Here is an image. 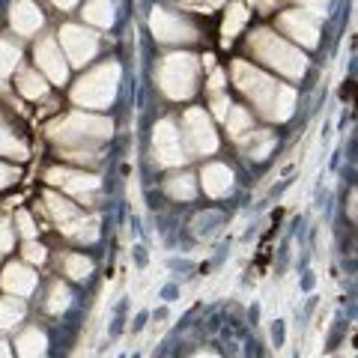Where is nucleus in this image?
<instances>
[{
  "label": "nucleus",
  "instance_id": "3",
  "mask_svg": "<svg viewBox=\"0 0 358 358\" xmlns=\"http://www.w3.org/2000/svg\"><path fill=\"white\" fill-rule=\"evenodd\" d=\"M21 313H24V308H21L18 301H0V329L15 326L21 320Z\"/></svg>",
  "mask_w": 358,
  "mask_h": 358
},
{
  "label": "nucleus",
  "instance_id": "6",
  "mask_svg": "<svg viewBox=\"0 0 358 358\" xmlns=\"http://www.w3.org/2000/svg\"><path fill=\"white\" fill-rule=\"evenodd\" d=\"M24 257H27V260H36L39 263V260H45V248H42V245H33L30 242L27 248H24Z\"/></svg>",
  "mask_w": 358,
  "mask_h": 358
},
{
  "label": "nucleus",
  "instance_id": "1",
  "mask_svg": "<svg viewBox=\"0 0 358 358\" xmlns=\"http://www.w3.org/2000/svg\"><path fill=\"white\" fill-rule=\"evenodd\" d=\"M48 206H51V212H54V218L60 221V227L66 230V233H72L75 227H78V221H81V212H78L69 200H60L57 194H48Z\"/></svg>",
  "mask_w": 358,
  "mask_h": 358
},
{
  "label": "nucleus",
  "instance_id": "4",
  "mask_svg": "<svg viewBox=\"0 0 358 358\" xmlns=\"http://www.w3.org/2000/svg\"><path fill=\"white\" fill-rule=\"evenodd\" d=\"M66 268H69L72 278H87L90 260H84V257H69V260H66Z\"/></svg>",
  "mask_w": 358,
  "mask_h": 358
},
{
  "label": "nucleus",
  "instance_id": "2",
  "mask_svg": "<svg viewBox=\"0 0 358 358\" xmlns=\"http://www.w3.org/2000/svg\"><path fill=\"white\" fill-rule=\"evenodd\" d=\"M33 284H36V275L27 272L24 266H9L3 275V287L13 289V293H30Z\"/></svg>",
  "mask_w": 358,
  "mask_h": 358
},
{
  "label": "nucleus",
  "instance_id": "7",
  "mask_svg": "<svg viewBox=\"0 0 358 358\" xmlns=\"http://www.w3.org/2000/svg\"><path fill=\"white\" fill-rule=\"evenodd\" d=\"M9 182V171H3V167H0V185H6Z\"/></svg>",
  "mask_w": 358,
  "mask_h": 358
},
{
  "label": "nucleus",
  "instance_id": "8",
  "mask_svg": "<svg viewBox=\"0 0 358 358\" xmlns=\"http://www.w3.org/2000/svg\"><path fill=\"white\" fill-rule=\"evenodd\" d=\"M197 358H215V355H197Z\"/></svg>",
  "mask_w": 358,
  "mask_h": 358
},
{
  "label": "nucleus",
  "instance_id": "5",
  "mask_svg": "<svg viewBox=\"0 0 358 358\" xmlns=\"http://www.w3.org/2000/svg\"><path fill=\"white\" fill-rule=\"evenodd\" d=\"M66 301H69V293H66L63 287H54V293H51V305H48V308H51L54 313H57L60 308H66Z\"/></svg>",
  "mask_w": 358,
  "mask_h": 358
}]
</instances>
